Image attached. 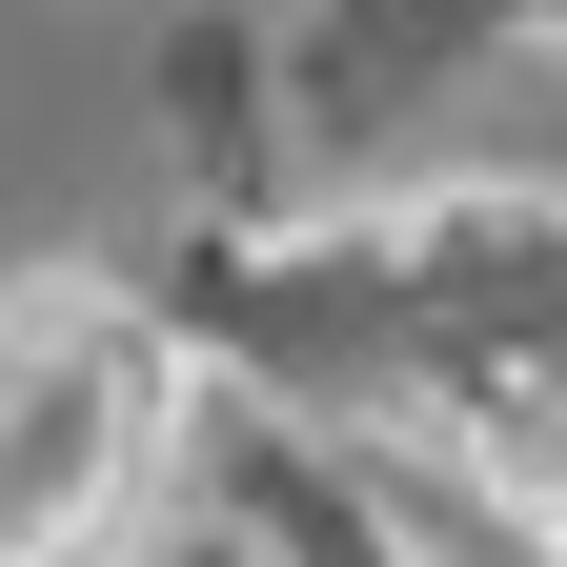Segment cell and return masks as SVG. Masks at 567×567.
I'll use <instances>...</instances> for the list:
<instances>
[]
</instances>
